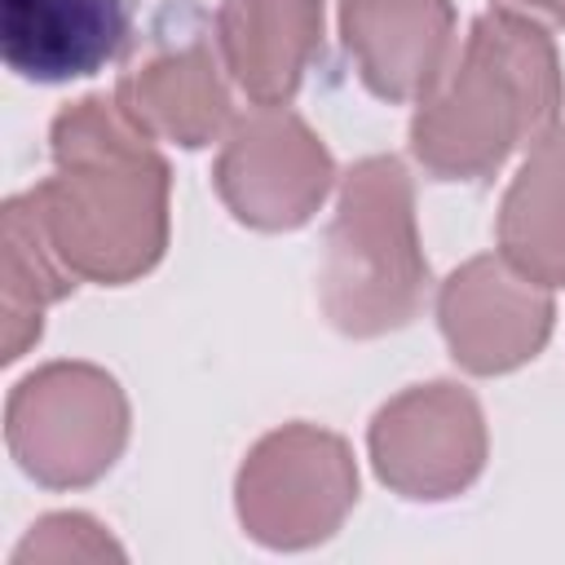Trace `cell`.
<instances>
[{
    "mask_svg": "<svg viewBox=\"0 0 565 565\" xmlns=\"http://www.w3.org/2000/svg\"><path fill=\"white\" fill-rule=\"evenodd\" d=\"M119 102L79 97L53 115V177L31 185L35 216L79 282L124 287L168 247V163Z\"/></svg>",
    "mask_w": 565,
    "mask_h": 565,
    "instance_id": "cell-1",
    "label": "cell"
},
{
    "mask_svg": "<svg viewBox=\"0 0 565 565\" xmlns=\"http://www.w3.org/2000/svg\"><path fill=\"white\" fill-rule=\"evenodd\" d=\"M565 102L561 57L543 22L490 9L468 26L459 57L419 97L411 154L437 181L494 177L508 154L556 128Z\"/></svg>",
    "mask_w": 565,
    "mask_h": 565,
    "instance_id": "cell-2",
    "label": "cell"
},
{
    "mask_svg": "<svg viewBox=\"0 0 565 565\" xmlns=\"http://www.w3.org/2000/svg\"><path fill=\"white\" fill-rule=\"evenodd\" d=\"M428 296L415 185L397 154H371L340 181L322 260V309L353 340L402 331Z\"/></svg>",
    "mask_w": 565,
    "mask_h": 565,
    "instance_id": "cell-3",
    "label": "cell"
},
{
    "mask_svg": "<svg viewBox=\"0 0 565 565\" xmlns=\"http://www.w3.org/2000/svg\"><path fill=\"white\" fill-rule=\"evenodd\" d=\"M4 441L31 481L49 490L93 486L128 446V397L93 362H49L13 384Z\"/></svg>",
    "mask_w": 565,
    "mask_h": 565,
    "instance_id": "cell-4",
    "label": "cell"
},
{
    "mask_svg": "<svg viewBox=\"0 0 565 565\" xmlns=\"http://www.w3.org/2000/svg\"><path fill=\"white\" fill-rule=\"evenodd\" d=\"M358 503V463L340 433L282 424L265 433L234 481V508L260 547L300 552L327 543Z\"/></svg>",
    "mask_w": 565,
    "mask_h": 565,
    "instance_id": "cell-5",
    "label": "cell"
},
{
    "mask_svg": "<svg viewBox=\"0 0 565 565\" xmlns=\"http://www.w3.org/2000/svg\"><path fill=\"white\" fill-rule=\"evenodd\" d=\"M212 185L252 230H300L335 185V159L287 106L238 115L212 163Z\"/></svg>",
    "mask_w": 565,
    "mask_h": 565,
    "instance_id": "cell-6",
    "label": "cell"
},
{
    "mask_svg": "<svg viewBox=\"0 0 565 565\" xmlns=\"http://www.w3.org/2000/svg\"><path fill=\"white\" fill-rule=\"evenodd\" d=\"M221 71L225 62H216L199 13L190 4H168L124 62L115 102L146 137L199 150L234 124Z\"/></svg>",
    "mask_w": 565,
    "mask_h": 565,
    "instance_id": "cell-7",
    "label": "cell"
},
{
    "mask_svg": "<svg viewBox=\"0 0 565 565\" xmlns=\"http://www.w3.org/2000/svg\"><path fill=\"white\" fill-rule=\"evenodd\" d=\"M375 477L419 503L463 494L486 468V415L477 397L450 380L411 384L388 397L366 433Z\"/></svg>",
    "mask_w": 565,
    "mask_h": 565,
    "instance_id": "cell-8",
    "label": "cell"
},
{
    "mask_svg": "<svg viewBox=\"0 0 565 565\" xmlns=\"http://www.w3.org/2000/svg\"><path fill=\"white\" fill-rule=\"evenodd\" d=\"M552 287L494 252L463 260L437 291L441 335L468 375H503L534 362L552 335Z\"/></svg>",
    "mask_w": 565,
    "mask_h": 565,
    "instance_id": "cell-9",
    "label": "cell"
},
{
    "mask_svg": "<svg viewBox=\"0 0 565 565\" xmlns=\"http://www.w3.org/2000/svg\"><path fill=\"white\" fill-rule=\"evenodd\" d=\"M340 35L380 102H419L450 66V0H340Z\"/></svg>",
    "mask_w": 565,
    "mask_h": 565,
    "instance_id": "cell-10",
    "label": "cell"
},
{
    "mask_svg": "<svg viewBox=\"0 0 565 565\" xmlns=\"http://www.w3.org/2000/svg\"><path fill=\"white\" fill-rule=\"evenodd\" d=\"M132 35V0H0V57L35 84L102 71Z\"/></svg>",
    "mask_w": 565,
    "mask_h": 565,
    "instance_id": "cell-11",
    "label": "cell"
},
{
    "mask_svg": "<svg viewBox=\"0 0 565 565\" xmlns=\"http://www.w3.org/2000/svg\"><path fill=\"white\" fill-rule=\"evenodd\" d=\"M216 49L252 106H287L322 53V0H221Z\"/></svg>",
    "mask_w": 565,
    "mask_h": 565,
    "instance_id": "cell-12",
    "label": "cell"
},
{
    "mask_svg": "<svg viewBox=\"0 0 565 565\" xmlns=\"http://www.w3.org/2000/svg\"><path fill=\"white\" fill-rule=\"evenodd\" d=\"M499 256L543 287H565V128H547L499 203Z\"/></svg>",
    "mask_w": 565,
    "mask_h": 565,
    "instance_id": "cell-13",
    "label": "cell"
},
{
    "mask_svg": "<svg viewBox=\"0 0 565 565\" xmlns=\"http://www.w3.org/2000/svg\"><path fill=\"white\" fill-rule=\"evenodd\" d=\"M79 278L53 252L31 194L4 203V274H0V358L18 362L44 331V309L71 296Z\"/></svg>",
    "mask_w": 565,
    "mask_h": 565,
    "instance_id": "cell-14",
    "label": "cell"
},
{
    "mask_svg": "<svg viewBox=\"0 0 565 565\" xmlns=\"http://www.w3.org/2000/svg\"><path fill=\"white\" fill-rule=\"evenodd\" d=\"M124 561V547L84 512H53L31 525V534L13 547V565L44 561Z\"/></svg>",
    "mask_w": 565,
    "mask_h": 565,
    "instance_id": "cell-15",
    "label": "cell"
},
{
    "mask_svg": "<svg viewBox=\"0 0 565 565\" xmlns=\"http://www.w3.org/2000/svg\"><path fill=\"white\" fill-rule=\"evenodd\" d=\"M494 9L534 18V22H543V26H565V0H494Z\"/></svg>",
    "mask_w": 565,
    "mask_h": 565,
    "instance_id": "cell-16",
    "label": "cell"
}]
</instances>
